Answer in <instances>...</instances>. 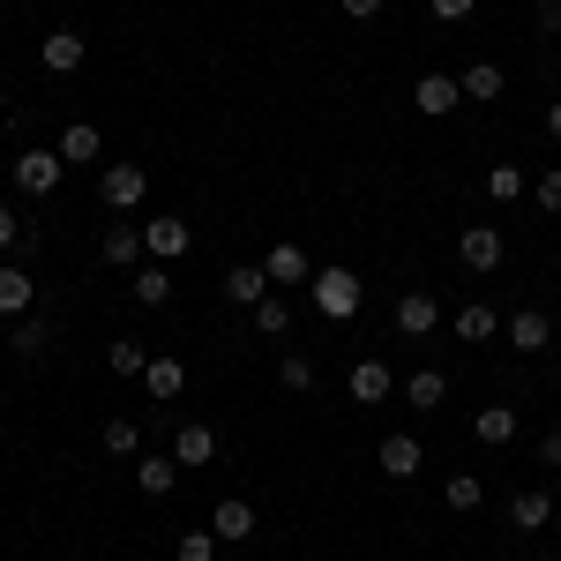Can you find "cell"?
<instances>
[{
	"instance_id": "obj_1",
	"label": "cell",
	"mask_w": 561,
	"mask_h": 561,
	"mask_svg": "<svg viewBox=\"0 0 561 561\" xmlns=\"http://www.w3.org/2000/svg\"><path fill=\"white\" fill-rule=\"evenodd\" d=\"M307 293H314V307H322V322H352V314H359V277H352L345 262L314 270V277H307Z\"/></svg>"
},
{
	"instance_id": "obj_2",
	"label": "cell",
	"mask_w": 561,
	"mask_h": 561,
	"mask_svg": "<svg viewBox=\"0 0 561 561\" xmlns=\"http://www.w3.org/2000/svg\"><path fill=\"white\" fill-rule=\"evenodd\" d=\"M502 255H510V240H502V225H465V240H457V262L465 270H502Z\"/></svg>"
},
{
	"instance_id": "obj_3",
	"label": "cell",
	"mask_w": 561,
	"mask_h": 561,
	"mask_svg": "<svg viewBox=\"0 0 561 561\" xmlns=\"http://www.w3.org/2000/svg\"><path fill=\"white\" fill-rule=\"evenodd\" d=\"M60 180H68V158H60V150H23V158H15V187H23V195H53Z\"/></svg>"
},
{
	"instance_id": "obj_4",
	"label": "cell",
	"mask_w": 561,
	"mask_h": 561,
	"mask_svg": "<svg viewBox=\"0 0 561 561\" xmlns=\"http://www.w3.org/2000/svg\"><path fill=\"white\" fill-rule=\"evenodd\" d=\"M98 195H105V210H142V195H150V173H142V165H105Z\"/></svg>"
},
{
	"instance_id": "obj_5",
	"label": "cell",
	"mask_w": 561,
	"mask_h": 561,
	"mask_svg": "<svg viewBox=\"0 0 561 561\" xmlns=\"http://www.w3.org/2000/svg\"><path fill=\"white\" fill-rule=\"evenodd\" d=\"M187 248H195L187 217H150V225H142V255L150 262H173V255H187Z\"/></svg>"
},
{
	"instance_id": "obj_6",
	"label": "cell",
	"mask_w": 561,
	"mask_h": 561,
	"mask_svg": "<svg viewBox=\"0 0 561 561\" xmlns=\"http://www.w3.org/2000/svg\"><path fill=\"white\" fill-rule=\"evenodd\" d=\"M502 337H510V352H524V359H539V352L554 345V322H547V314H539V307H517V314H510V330H502Z\"/></svg>"
},
{
	"instance_id": "obj_7",
	"label": "cell",
	"mask_w": 561,
	"mask_h": 561,
	"mask_svg": "<svg viewBox=\"0 0 561 561\" xmlns=\"http://www.w3.org/2000/svg\"><path fill=\"white\" fill-rule=\"evenodd\" d=\"M255 502H240V494H225V502H217L210 510V531L217 539H225V547H240V539H255Z\"/></svg>"
},
{
	"instance_id": "obj_8",
	"label": "cell",
	"mask_w": 561,
	"mask_h": 561,
	"mask_svg": "<svg viewBox=\"0 0 561 561\" xmlns=\"http://www.w3.org/2000/svg\"><path fill=\"white\" fill-rule=\"evenodd\" d=\"M397 330H404V337H434V330H442V300H434V293H404V300H397Z\"/></svg>"
},
{
	"instance_id": "obj_9",
	"label": "cell",
	"mask_w": 561,
	"mask_h": 561,
	"mask_svg": "<svg viewBox=\"0 0 561 561\" xmlns=\"http://www.w3.org/2000/svg\"><path fill=\"white\" fill-rule=\"evenodd\" d=\"M38 60L53 68V76H76V68H83V31H45Z\"/></svg>"
},
{
	"instance_id": "obj_10",
	"label": "cell",
	"mask_w": 561,
	"mask_h": 561,
	"mask_svg": "<svg viewBox=\"0 0 561 561\" xmlns=\"http://www.w3.org/2000/svg\"><path fill=\"white\" fill-rule=\"evenodd\" d=\"M262 277H270V285H307V277H314V262H307L293 240H277V248L262 255Z\"/></svg>"
},
{
	"instance_id": "obj_11",
	"label": "cell",
	"mask_w": 561,
	"mask_h": 561,
	"mask_svg": "<svg viewBox=\"0 0 561 561\" xmlns=\"http://www.w3.org/2000/svg\"><path fill=\"white\" fill-rule=\"evenodd\" d=\"M420 465H427V449L412 434H382V479H420Z\"/></svg>"
},
{
	"instance_id": "obj_12",
	"label": "cell",
	"mask_w": 561,
	"mask_h": 561,
	"mask_svg": "<svg viewBox=\"0 0 561 561\" xmlns=\"http://www.w3.org/2000/svg\"><path fill=\"white\" fill-rule=\"evenodd\" d=\"M457 98H465V83H457V76H420V90H412V105H420L427 121L457 113Z\"/></svg>"
},
{
	"instance_id": "obj_13",
	"label": "cell",
	"mask_w": 561,
	"mask_h": 561,
	"mask_svg": "<svg viewBox=\"0 0 561 561\" xmlns=\"http://www.w3.org/2000/svg\"><path fill=\"white\" fill-rule=\"evenodd\" d=\"M345 389H352V404H382V397H389L397 382H389V367H382V359H352Z\"/></svg>"
},
{
	"instance_id": "obj_14",
	"label": "cell",
	"mask_w": 561,
	"mask_h": 561,
	"mask_svg": "<svg viewBox=\"0 0 561 561\" xmlns=\"http://www.w3.org/2000/svg\"><path fill=\"white\" fill-rule=\"evenodd\" d=\"M472 434L486 442V449H510V442H517V412H510V404H479Z\"/></svg>"
},
{
	"instance_id": "obj_15",
	"label": "cell",
	"mask_w": 561,
	"mask_h": 561,
	"mask_svg": "<svg viewBox=\"0 0 561 561\" xmlns=\"http://www.w3.org/2000/svg\"><path fill=\"white\" fill-rule=\"evenodd\" d=\"M547 517H554V494H547V486L510 494V524H517V531H547Z\"/></svg>"
},
{
	"instance_id": "obj_16",
	"label": "cell",
	"mask_w": 561,
	"mask_h": 561,
	"mask_svg": "<svg viewBox=\"0 0 561 561\" xmlns=\"http://www.w3.org/2000/svg\"><path fill=\"white\" fill-rule=\"evenodd\" d=\"M53 150H60V158H68V165H98V150H105V135L90 128V121H68V128H60V142H53Z\"/></svg>"
},
{
	"instance_id": "obj_17",
	"label": "cell",
	"mask_w": 561,
	"mask_h": 561,
	"mask_svg": "<svg viewBox=\"0 0 561 561\" xmlns=\"http://www.w3.org/2000/svg\"><path fill=\"white\" fill-rule=\"evenodd\" d=\"M173 457H180V465H217V434L203 427V420H180V434H173Z\"/></svg>"
},
{
	"instance_id": "obj_18",
	"label": "cell",
	"mask_w": 561,
	"mask_h": 561,
	"mask_svg": "<svg viewBox=\"0 0 561 561\" xmlns=\"http://www.w3.org/2000/svg\"><path fill=\"white\" fill-rule=\"evenodd\" d=\"M38 300V285L23 277V262H0V314H31Z\"/></svg>"
},
{
	"instance_id": "obj_19",
	"label": "cell",
	"mask_w": 561,
	"mask_h": 561,
	"mask_svg": "<svg viewBox=\"0 0 561 561\" xmlns=\"http://www.w3.org/2000/svg\"><path fill=\"white\" fill-rule=\"evenodd\" d=\"M270 293V277H262V262H240V270H225V300L232 307H255Z\"/></svg>"
},
{
	"instance_id": "obj_20",
	"label": "cell",
	"mask_w": 561,
	"mask_h": 561,
	"mask_svg": "<svg viewBox=\"0 0 561 561\" xmlns=\"http://www.w3.org/2000/svg\"><path fill=\"white\" fill-rule=\"evenodd\" d=\"M98 255H105V262H121V270H128V262H142V225H105Z\"/></svg>"
},
{
	"instance_id": "obj_21",
	"label": "cell",
	"mask_w": 561,
	"mask_h": 561,
	"mask_svg": "<svg viewBox=\"0 0 561 561\" xmlns=\"http://www.w3.org/2000/svg\"><path fill=\"white\" fill-rule=\"evenodd\" d=\"M135 479H142V494H150V502H165V494L180 486V457H142Z\"/></svg>"
},
{
	"instance_id": "obj_22",
	"label": "cell",
	"mask_w": 561,
	"mask_h": 561,
	"mask_svg": "<svg viewBox=\"0 0 561 561\" xmlns=\"http://www.w3.org/2000/svg\"><path fill=\"white\" fill-rule=\"evenodd\" d=\"M142 389H150L158 404H173L180 389H187V367H180V359H150V367H142Z\"/></svg>"
},
{
	"instance_id": "obj_23",
	"label": "cell",
	"mask_w": 561,
	"mask_h": 561,
	"mask_svg": "<svg viewBox=\"0 0 561 561\" xmlns=\"http://www.w3.org/2000/svg\"><path fill=\"white\" fill-rule=\"evenodd\" d=\"M442 502H449L457 517H472L479 502H486V486H479V472H449V479H442Z\"/></svg>"
},
{
	"instance_id": "obj_24",
	"label": "cell",
	"mask_w": 561,
	"mask_h": 561,
	"mask_svg": "<svg viewBox=\"0 0 561 561\" xmlns=\"http://www.w3.org/2000/svg\"><path fill=\"white\" fill-rule=\"evenodd\" d=\"M135 300L165 307V300H173V270H165V262H142V270H135Z\"/></svg>"
},
{
	"instance_id": "obj_25",
	"label": "cell",
	"mask_w": 561,
	"mask_h": 561,
	"mask_svg": "<svg viewBox=\"0 0 561 561\" xmlns=\"http://www.w3.org/2000/svg\"><path fill=\"white\" fill-rule=\"evenodd\" d=\"M404 397H412V412H442V397H449V382H442V367H420V375L404 382Z\"/></svg>"
},
{
	"instance_id": "obj_26",
	"label": "cell",
	"mask_w": 561,
	"mask_h": 561,
	"mask_svg": "<svg viewBox=\"0 0 561 561\" xmlns=\"http://www.w3.org/2000/svg\"><path fill=\"white\" fill-rule=\"evenodd\" d=\"M248 314H255V337H285V330H293V307L277 300V293H262Z\"/></svg>"
},
{
	"instance_id": "obj_27",
	"label": "cell",
	"mask_w": 561,
	"mask_h": 561,
	"mask_svg": "<svg viewBox=\"0 0 561 561\" xmlns=\"http://www.w3.org/2000/svg\"><path fill=\"white\" fill-rule=\"evenodd\" d=\"M105 367H113V375H142V367H150V345H142V337H113V345H105Z\"/></svg>"
},
{
	"instance_id": "obj_28",
	"label": "cell",
	"mask_w": 561,
	"mask_h": 561,
	"mask_svg": "<svg viewBox=\"0 0 561 561\" xmlns=\"http://www.w3.org/2000/svg\"><path fill=\"white\" fill-rule=\"evenodd\" d=\"M494 330H502V314H494V307H457V337H465V345H486Z\"/></svg>"
},
{
	"instance_id": "obj_29",
	"label": "cell",
	"mask_w": 561,
	"mask_h": 561,
	"mask_svg": "<svg viewBox=\"0 0 561 561\" xmlns=\"http://www.w3.org/2000/svg\"><path fill=\"white\" fill-rule=\"evenodd\" d=\"M8 345H15V359H38V352L53 345V330H45L38 314H15V337H8Z\"/></svg>"
},
{
	"instance_id": "obj_30",
	"label": "cell",
	"mask_w": 561,
	"mask_h": 561,
	"mask_svg": "<svg viewBox=\"0 0 561 561\" xmlns=\"http://www.w3.org/2000/svg\"><path fill=\"white\" fill-rule=\"evenodd\" d=\"M457 83H465V98H502V60H472Z\"/></svg>"
},
{
	"instance_id": "obj_31",
	"label": "cell",
	"mask_w": 561,
	"mask_h": 561,
	"mask_svg": "<svg viewBox=\"0 0 561 561\" xmlns=\"http://www.w3.org/2000/svg\"><path fill=\"white\" fill-rule=\"evenodd\" d=\"M98 442H105L113 457H142V427H135V420H105V427H98Z\"/></svg>"
},
{
	"instance_id": "obj_32",
	"label": "cell",
	"mask_w": 561,
	"mask_h": 561,
	"mask_svg": "<svg viewBox=\"0 0 561 561\" xmlns=\"http://www.w3.org/2000/svg\"><path fill=\"white\" fill-rule=\"evenodd\" d=\"M524 187H531V180H524V165H486V195H494V203H517Z\"/></svg>"
},
{
	"instance_id": "obj_33",
	"label": "cell",
	"mask_w": 561,
	"mask_h": 561,
	"mask_svg": "<svg viewBox=\"0 0 561 561\" xmlns=\"http://www.w3.org/2000/svg\"><path fill=\"white\" fill-rule=\"evenodd\" d=\"M217 547H225V539H217L210 524H195V531H180L173 554H180V561H217Z\"/></svg>"
},
{
	"instance_id": "obj_34",
	"label": "cell",
	"mask_w": 561,
	"mask_h": 561,
	"mask_svg": "<svg viewBox=\"0 0 561 561\" xmlns=\"http://www.w3.org/2000/svg\"><path fill=\"white\" fill-rule=\"evenodd\" d=\"M277 382L293 389V397H300V389H314V359H307V352H285V359H277Z\"/></svg>"
},
{
	"instance_id": "obj_35",
	"label": "cell",
	"mask_w": 561,
	"mask_h": 561,
	"mask_svg": "<svg viewBox=\"0 0 561 561\" xmlns=\"http://www.w3.org/2000/svg\"><path fill=\"white\" fill-rule=\"evenodd\" d=\"M531 203L561 217V165H554V173H539V180H531Z\"/></svg>"
},
{
	"instance_id": "obj_36",
	"label": "cell",
	"mask_w": 561,
	"mask_h": 561,
	"mask_svg": "<svg viewBox=\"0 0 561 561\" xmlns=\"http://www.w3.org/2000/svg\"><path fill=\"white\" fill-rule=\"evenodd\" d=\"M23 240H31V225H23V217L0 203V255H8V248H23Z\"/></svg>"
},
{
	"instance_id": "obj_37",
	"label": "cell",
	"mask_w": 561,
	"mask_h": 561,
	"mask_svg": "<svg viewBox=\"0 0 561 561\" xmlns=\"http://www.w3.org/2000/svg\"><path fill=\"white\" fill-rule=\"evenodd\" d=\"M472 8H479V0H427L434 23H472Z\"/></svg>"
},
{
	"instance_id": "obj_38",
	"label": "cell",
	"mask_w": 561,
	"mask_h": 561,
	"mask_svg": "<svg viewBox=\"0 0 561 561\" xmlns=\"http://www.w3.org/2000/svg\"><path fill=\"white\" fill-rule=\"evenodd\" d=\"M337 8H345V15H352V23H375V15H382V8H389V0H337Z\"/></svg>"
},
{
	"instance_id": "obj_39",
	"label": "cell",
	"mask_w": 561,
	"mask_h": 561,
	"mask_svg": "<svg viewBox=\"0 0 561 561\" xmlns=\"http://www.w3.org/2000/svg\"><path fill=\"white\" fill-rule=\"evenodd\" d=\"M539 31H561V0H539Z\"/></svg>"
},
{
	"instance_id": "obj_40",
	"label": "cell",
	"mask_w": 561,
	"mask_h": 561,
	"mask_svg": "<svg viewBox=\"0 0 561 561\" xmlns=\"http://www.w3.org/2000/svg\"><path fill=\"white\" fill-rule=\"evenodd\" d=\"M539 457H547V465H561V427L547 434V442H539Z\"/></svg>"
},
{
	"instance_id": "obj_41",
	"label": "cell",
	"mask_w": 561,
	"mask_h": 561,
	"mask_svg": "<svg viewBox=\"0 0 561 561\" xmlns=\"http://www.w3.org/2000/svg\"><path fill=\"white\" fill-rule=\"evenodd\" d=\"M547 135H554V142H561V105H547Z\"/></svg>"
},
{
	"instance_id": "obj_42",
	"label": "cell",
	"mask_w": 561,
	"mask_h": 561,
	"mask_svg": "<svg viewBox=\"0 0 561 561\" xmlns=\"http://www.w3.org/2000/svg\"><path fill=\"white\" fill-rule=\"evenodd\" d=\"M0 8H8V0H0Z\"/></svg>"
}]
</instances>
